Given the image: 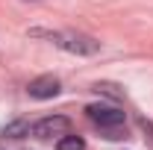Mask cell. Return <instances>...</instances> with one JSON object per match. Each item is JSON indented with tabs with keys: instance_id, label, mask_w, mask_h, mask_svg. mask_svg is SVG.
<instances>
[{
	"instance_id": "2",
	"label": "cell",
	"mask_w": 153,
	"mask_h": 150,
	"mask_svg": "<svg viewBox=\"0 0 153 150\" xmlns=\"http://www.w3.org/2000/svg\"><path fill=\"white\" fill-rule=\"evenodd\" d=\"M50 38L56 41L59 47H65V50H71V53H97V44L94 38H88V36H79V33H50Z\"/></svg>"
},
{
	"instance_id": "1",
	"label": "cell",
	"mask_w": 153,
	"mask_h": 150,
	"mask_svg": "<svg viewBox=\"0 0 153 150\" xmlns=\"http://www.w3.org/2000/svg\"><path fill=\"white\" fill-rule=\"evenodd\" d=\"M85 112H88V121L94 127H100L106 132V138H121L124 135V112L118 106H100V103H94Z\"/></svg>"
},
{
	"instance_id": "4",
	"label": "cell",
	"mask_w": 153,
	"mask_h": 150,
	"mask_svg": "<svg viewBox=\"0 0 153 150\" xmlns=\"http://www.w3.org/2000/svg\"><path fill=\"white\" fill-rule=\"evenodd\" d=\"M27 91H30V97H36V100H50V97L59 94V79L53 74H44V76H38V79H33Z\"/></svg>"
},
{
	"instance_id": "3",
	"label": "cell",
	"mask_w": 153,
	"mask_h": 150,
	"mask_svg": "<svg viewBox=\"0 0 153 150\" xmlns=\"http://www.w3.org/2000/svg\"><path fill=\"white\" fill-rule=\"evenodd\" d=\"M68 130H71V121H68L65 115H50V118H41V121H36V124L30 127V132H33L36 138H53V135H68Z\"/></svg>"
},
{
	"instance_id": "5",
	"label": "cell",
	"mask_w": 153,
	"mask_h": 150,
	"mask_svg": "<svg viewBox=\"0 0 153 150\" xmlns=\"http://www.w3.org/2000/svg\"><path fill=\"white\" fill-rule=\"evenodd\" d=\"M56 150H85V141H82L79 135H71V132H68V135H62L56 141Z\"/></svg>"
},
{
	"instance_id": "6",
	"label": "cell",
	"mask_w": 153,
	"mask_h": 150,
	"mask_svg": "<svg viewBox=\"0 0 153 150\" xmlns=\"http://www.w3.org/2000/svg\"><path fill=\"white\" fill-rule=\"evenodd\" d=\"M6 138H24V135H30V124L27 121H15V124H9L6 130H3Z\"/></svg>"
}]
</instances>
